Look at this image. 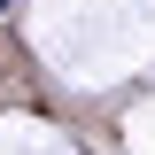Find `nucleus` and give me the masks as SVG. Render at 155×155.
Segmentation results:
<instances>
[{
  "instance_id": "obj_1",
  "label": "nucleus",
  "mask_w": 155,
  "mask_h": 155,
  "mask_svg": "<svg viewBox=\"0 0 155 155\" xmlns=\"http://www.w3.org/2000/svg\"><path fill=\"white\" fill-rule=\"evenodd\" d=\"M0 16H8V0H0Z\"/></svg>"
}]
</instances>
